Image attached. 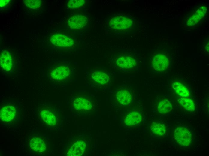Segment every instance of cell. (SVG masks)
Masks as SVG:
<instances>
[{
    "instance_id": "6da1fadb",
    "label": "cell",
    "mask_w": 209,
    "mask_h": 156,
    "mask_svg": "<svg viewBox=\"0 0 209 156\" xmlns=\"http://www.w3.org/2000/svg\"><path fill=\"white\" fill-rule=\"evenodd\" d=\"M72 71L65 65L56 66L51 69L50 71V78L58 82H64L70 80L73 75Z\"/></svg>"
},
{
    "instance_id": "7a4b0ae2",
    "label": "cell",
    "mask_w": 209,
    "mask_h": 156,
    "mask_svg": "<svg viewBox=\"0 0 209 156\" xmlns=\"http://www.w3.org/2000/svg\"><path fill=\"white\" fill-rule=\"evenodd\" d=\"M87 81L88 83H91L103 85L107 84L110 78L106 73L100 70L92 71L86 74Z\"/></svg>"
},
{
    "instance_id": "3957f363",
    "label": "cell",
    "mask_w": 209,
    "mask_h": 156,
    "mask_svg": "<svg viewBox=\"0 0 209 156\" xmlns=\"http://www.w3.org/2000/svg\"><path fill=\"white\" fill-rule=\"evenodd\" d=\"M174 136L177 143L184 146L190 145L192 140V134L186 128L177 127L174 131Z\"/></svg>"
},
{
    "instance_id": "277c9868",
    "label": "cell",
    "mask_w": 209,
    "mask_h": 156,
    "mask_svg": "<svg viewBox=\"0 0 209 156\" xmlns=\"http://www.w3.org/2000/svg\"><path fill=\"white\" fill-rule=\"evenodd\" d=\"M132 23V21L131 19L120 16L112 18L109 22V25L111 28L118 30L129 29Z\"/></svg>"
},
{
    "instance_id": "5b68a950",
    "label": "cell",
    "mask_w": 209,
    "mask_h": 156,
    "mask_svg": "<svg viewBox=\"0 0 209 156\" xmlns=\"http://www.w3.org/2000/svg\"><path fill=\"white\" fill-rule=\"evenodd\" d=\"M50 41L53 45L62 47H71L74 44V40L72 38L60 33L52 34L50 37Z\"/></svg>"
},
{
    "instance_id": "8992f818",
    "label": "cell",
    "mask_w": 209,
    "mask_h": 156,
    "mask_svg": "<svg viewBox=\"0 0 209 156\" xmlns=\"http://www.w3.org/2000/svg\"><path fill=\"white\" fill-rule=\"evenodd\" d=\"M168 58L165 55L159 53L153 58L152 65L153 68L158 71H163L168 68L169 66Z\"/></svg>"
},
{
    "instance_id": "52a82bcc",
    "label": "cell",
    "mask_w": 209,
    "mask_h": 156,
    "mask_svg": "<svg viewBox=\"0 0 209 156\" xmlns=\"http://www.w3.org/2000/svg\"><path fill=\"white\" fill-rule=\"evenodd\" d=\"M87 22V19L85 16L77 14L71 17L68 20L67 24L70 28L78 29L84 27Z\"/></svg>"
},
{
    "instance_id": "ba28073f",
    "label": "cell",
    "mask_w": 209,
    "mask_h": 156,
    "mask_svg": "<svg viewBox=\"0 0 209 156\" xmlns=\"http://www.w3.org/2000/svg\"><path fill=\"white\" fill-rule=\"evenodd\" d=\"M0 64L1 68L5 71L9 72L12 68V57L7 50H3L0 53Z\"/></svg>"
},
{
    "instance_id": "9c48e42d",
    "label": "cell",
    "mask_w": 209,
    "mask_h": 156,
    "mask_svg": "<svg viewBox=\"0 0 209 156\" xmlns=\"http://www.w3.org/2000/svg\"><path fill=\"white\" fill-rule=\"evenodd\" d=\"M73 106L75 109L79 110L88 111L92 107V104L88 99L83 97L75 98L73 102Z\"/></svg>"
},
{
    "instance_id": "30bf717a",
    "label": "cell",
    "mask_w": 209,
    "mask_h": 156,
    "mask_svg": "<svg viewBox=\"0 0 209 156\" xmlns=\"http://www.w3.org/2000/svg\"><path fill=\"white\" fill-rule=\"evenodd\" d=\"M86 143L83 140L78 141L71 147L67 153V156H80L83 154L86 148Z\"/></svg>"
},
{
    "instance_id": "8fae6325",
    "label": "cell",
    "mask_w": 209,
    "mask_h": 156,
    "mask_svg": "<svg viewBox=\"0 0 209 156\" xmlns=\"http://www.w3.org/2000/svg\"><path fill=\"white\" fill-rule=\"evenodd\" d=\"M15 108L13 106L6 105L2 107L0 110L1 119L5 122H9L12 120L15 116Z\"/></svg>"
},
{
    "instance_id": "7c38bea8",
    "label": "cell",
    "mask_w": 209,
    "mask_h": 156,
    "mask_svg": "<svg viewBox=\"0 0 209 156\" xmlns=\"http://www.w3.org/2000/svg\"><path fill=\"white\" fill-rule=\"evenodd\" d=\"M116 63L121 68L129 69L134 67L136 63L135 60L130 56H122L117 59Z\"/></svg>"
},
{
    "instance_id": "4fadbf2b",
    "label": "cell",
    "mask_w": 209,
    "mask_h": 156,
    "mask_svg": "<svg viewBox=\"0 0 209 156\" xmlns=\"http://www.w3.org/2000/svg\"><path fill=\"white\" fill-rule=\"evenodd\" d=\"M142 120V116L138 112H132L128 114L124 119V123L128 126H133L140 123Z\"/></svg>"
},
{
    "instance_id": "5bb4252c",
    "label": "cell",
    "mask_w": 209,
    "mask_h": 156,
    "mask_svg": "<svg viewBox=\"0 0 209 156\" xmlns=\"http://www.w3.org/2000/svg\"><path fill=\"white\" fill-rule=\"evenodd\" d=\"M116 98L121 104L126 105L129 104L132 100V96L130 92L126 90H121L117 92Z\"/></svg>"
},
{
    "instance_id": "9a60e30c",
    "label": "cell",
    "mask_w": 209,
    "mask_h": 156,
    "mask_svg": "<svg viewBox=\"0 0 209 156\" xmlns=\"http://www.w3.org/2000/svg\"><path fill=\"white\" fill-rule=\"evenodd\" d=\"M29 144L31 148L38 152H43L46 149V145L44 141L39 138L34 137L32 139Z\"/></svg>"
},
{
    "instance_id": "2e32d148",
    "label": "cell",
    "mask_w": 209,
    "mask_h": 156,
    "mask_svg": "<svg viewBox=\"0 0 209 156\" xmlns=\"http://www.w3.org/2000/svg\"><path fill=\"white\" fill-rule=\"evenodd\" d=\"M42 119L48 124L54 125L56 122V116L53 113L47 110H43L40 112Z\"/></svg>"
},
{
    "instance_id": "e0dca14e",
    "label": "cell",
    "mask_w": 209,
    "mask_h": 156,
    "mask_svg": "<svg viewBox=\"0 0 209 156\" xmlns=\"http://www.w3.org/2000/svg\"><path fill=\"white\" fill-rule=\"evenodd\" d=\"M172 87L176 92L183 97H188L190 95L187 88L183 85L178 82L172 83Z\"/></svg>"
},
{
    "instance_id": "ac0fdd59",
    "label": "cell",
    "mask_w": 209,
    "mask_h": 156,
    "mask_svg": "<svg viewBox=\"0 0 209 156\" xmlns=\"http://www.w3.org/2000/svg\"><path fill=\"white\" fill-rule=\"evenodd\" d=\"M206 8L202 7L197 11L196 13L192 16L188 20L189 25H192L197 23L205 15L206 11Z\"/></svg>"
},
{
    "instance_id": "d6986e66",
    "label": "cell",
    "mask_w": 209,
    "mask_h": 156,
    "mask_svg": "<svg viewBox=\"0 0 209 156\" xmlns=\"http://www.w3.org/2000/svg\"><path fill=\"white\" fill-rule=\"evenodd\" d=\"M177 100L181 106L186 110L189 111L195 110V105L192 99L183 97L179 98Z\"/></svg>"
},
{
    "instance_id": "ffe728a7",
    "label": "cell",
    "mask_w": 209,
    "mask_h": 156,
    "mask_svg": "<svg viewBox=\"0 0 209 156\" xmlns=\"http://www.w3.org/2000/svg\"><path fill=\"white\" fill-rule=\"evenodd\" d=\"M172 109V105L167 99L161 101L158 105V110L160 113H166L170 112Z\"/></svg>"
},
{
    "instance_id": "44dd1931",
    "label": "cell",
    "mask_w": 209,
    "mask_h": 156,
    "mask_svg": "<svg viewBox=\"0 0 209 156\" xmlns=\"http://www.w3.org/2000/svg\"><path fill=\"white\" fill-rule=\"evenodd\" d=\"M150 128L154 134L158 135H164L166 131V128L164 125L160 123L153 122Z\"/></svg>"
},
{
    "instance_id": "7402d4cb",
    "label": "cell",
    "mask_w": 209,
    "mask_h": 156,
    "mask_svg": "<svg viewBox=\"0 0 209 156\" xmlns=\"http://www.w3.org/2000/svg\"><path fill=\"white\" fill-rule=\"evenodd\" d=\"M23 3L27 7L32 9H36L41 6L42 2L40 0H24Z\"/></svg>"
},
{
    "instance_id": "603a6c76",
    "label": "cell",
    "mask_w": 209,
    "mask_h": 156,
    "mask_svg": "<svg viewBox=\"0 0 209 156\" xmlns=\"http://www.w3.org/2000/svg\"><path fill=\"white\" fill-rule=\"evenodd\" d=\"M84 0H70L67 4V6L70 9H74L81 7L85 3Z\"/></svg>"
},
{
    "instance_id": "cb8c5ba5",
    "label": "cell",
    "mask_w": 209,
    "mask_h": 156,
    "mask_svg": "<svg viewBox=\"0 0 209 156\" xmlns=\"http://www.w3.org/2000/svg\"><path fill=\"white\" fill-rule=\"evenodd\" d=\"M0 8H2L6 6L10 2V0H0Z\"/></svg>"
}]
</instances>
